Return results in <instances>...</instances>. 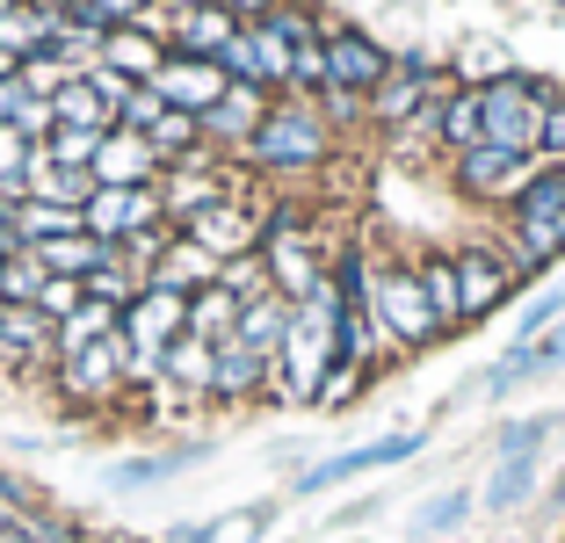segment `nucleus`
I'll use <instances>...</instances> for the list:
<instances>
[{
  "label": "nucleus",
  "instance_id": "obj_1",
  "mask_svg": "<svg viewBox=\"0 0 565 543\" xmlns=\"http://www.w3.org/2000/svg\"><path fill=\"white\" fill-rule=\"evenodd\" d=\"M239 152H247L262 174H312V167L333 152V131H327V116H319L312 102L282 95V102H268L262 131H254Z\"/></svg>",
  "mask_w": 565,
  "mask_h": 543
},
{
  "label": "nucleus",
  "instance_id": "obj_2",
  "mask_svg": "<svg viewBox=\"0 0 565 543\" xmlns=\"http://www.w3.org/2000/svg\"><path fill=\"white\" fill-rule=\"evenodd\" d=\"M558 102L551 81H530V73H508V81H486L479 87V109H486V146L515 152V160H536V131H544V109Z\"/></svg>",
  "mask_w": 565,
  "mask_h": 543
},
{
  "label": "nucleus",
  "instance_id": "obj_3",
  "mask_svg": "<svg viewBox=\"0 0 565 543\" xmlns=\"http://www.w3.org/2000/svg\"><path fill=\"white\" fill-rule=\"evenodd\" d=\"M370 319H377V333L392 348H428V341H443V319H435V305H428V290H420V276L406 262H392V268H370Z\"/></svg>",
  "mask_w": 565,
  "mask_h": 543
},
{
  "label": "nucleus",
  "instance_id": "obj_4",
  "mask_svg": "<svg viewBox=\"0 0 565 543\" xmlns=\"http://www.w3.org/2000/svg\"><path fill=\"white\" fill-rule=\"evenodd\" d=\"M189 333V297L167 290V283H146V290L124 305V348H131V377H160L167 348Z\"/></svg>",
  "mask_w": 565,
  "mask_h": 543
},
{
  "label": "nucleus",
  "instance_id": "obj_5",
  "mask_svg": "<svg viewBox=\"0 0 565 543\" xmlns=\"http://www.w3.org/2000/svg\"><path fill=\"white\" fill-rule=\"evenodd\" d=\"M262 262H268V283H276L290 305H298V297H312L319 283H327V262H319V247H312V232H305L298 211H276V217H268Z\"/></svg>",
  "mask_w": 565,
  "mask_h": 543
},
{
  "label": "nucleus",
  "instance_id": "obj_6",
  "mask_svg": "<svg viewBox=\"0 0 565 543\" xmlns=\"http://www.w3.org/2000/svg\"><path fill=\"white\" fill-rule=\"evenodd\" d=\"M131 384V348H124V327L109 333V341L81 348V355L58 362V392L73 398V406H109V398Z\"/></svg>",
  "mask_w": 565,
  "mask_h": 543
},
{
  "label": "nucleus",
  "instance_id": "obj_7",
  "mask_svg": "<svg viewBox=\"0 0 565 543\" xmlns=\"http://www.w3.org/2000/svg\"><path fill=\"white\" fill-rule=\"evenodd\" d=\"M262 232H268V217L254 211L247 196H217L211 211H196L182 225V239H196L203 254H217V262H239V254H262Z\"/></svg>",
  "mask_w": 565,
  "mask_h": 543
},
{
  "label": "nucleus",
  "instance_id": "obj_8",
  "mask_svg": "<svg viewBox=\"0 0 565 543\" xmlns=\"http://www.w3.org/2000/svg\"><path fill=\"white\" fill-rule=\"evenodd\" d=\"M152 189H160V211H167V217H182V225H189L196 211H211L217 196H233V181H225V167L211 160V146H196L189 160H167Z\"/></svg>",
  "mask_w": 565,
  "mask_h": 543
},
{
  "label": "nucleus",
  "instance_id": "obj_9",
  "mask_svg": "<svg viewBox=\"0 0 565 543\" xmlns=\"http://www.w3.org/2000/svg\"><path fill=\"white\" fill-rule=\"evenodd\" d=\"M81 225L95 232L102 247H124L131 232H152V225H167V211H160V189H95V196H87V211H81Z\"/></svg>",
  "mask_w": 565,
  "mask_h": 543
},
{
  "label": "nucleus",
  "instance_id": "obj_10",
  "mask_svg": "<svg viewBox=\"0 0 565 543\" xmlns=\"http://www.w3.org/2000/svg\"><path fill=\"white\" fill-rule=\"evenodd\" d=\"M152 95L167 102V109H182V116H211L217 102H225V66H211V58H182V51H167L160 58V73H152Z\"/></svg>",
  "mask_w": 565,
  "mask_h": 543
},
{
  "label": "nucleus",
  "instance_id": "obj_11",
  "mask_svg": "<svg viewBox=\"0 0 565 543\" xmlns=\"http://www.w3.org/2000/svg\"><path fill=\"white\" fill-rule=\"evenodd\" d=\"M384 73H392V58H384L377 36L363 30H327V87H341V95H377Z\"/></svg>",
  "mask_w": 565,
  "mask_h": 543
},
{
  "label": "nucleus",
  "instance_id": "obj_12",
  "mask_svg": "<svg viewBox=\"0 0 565 543\" xmlns=\"http://www.w3.org/2000/svg\"><path fill=\"white\" fill-rule=\"evenodd\" d=\"M530 174H536V160H515V152H500V146L457 152V189H465V196H479V203H515Z\"/></svg>",
  "mask_w": 565,
  "mask_h": 543
},
{
  "label": "nucleus",
  "instance_id": "obj_13",
  "mask_svg": "<svg viewBox=\"0 0 565 543\" xmlns=\"http://www.w3.org/2000/svg\"><path fill=\"white\" fill-rule=\"evenodd\" d=\"M0 370H58V348H51V319L36 305H0Z\"/></svg>",
  "mask_w": 565,
  "mask_h": 543
},
{
  "label": "nucleus",
  "instance_id": "obj_14",
  "mask_svg": "<svg viewBox=\"0 0 565 543\" xmlns=\"http://www.w3.org/2000/svg\"><path fill=\"white\" fill-rule=\"evenodd\" d=\"M420 449V435H377V443L363 449H341V457L312 464V471L298 478V493H327V486H341V478H363V471H384V464H406Z\"/></svg>",
  "mask_w": 565,
  "mask_h": 543
},
{
  "label": "nucleus",
  "instance_id": "obj_15",
  "mask_svg": "<svg viewBox=\"0 0 565 543\" xmlns=\"http://www.w3.org/2000/svg\"><path fill=\"white\" fill-rule=\"evenodd\" d=\"M160 167H167V160H160V152H152L138 131H109L87 174H95V189H152V181H160Z\"/></svg>",
  "mask_w": 565,
  "mask_h": 543
},
{
  "label": "nucleus",
  "instance_id": "obj_16",
  "mask_svg": "<svg viewBox=\"0 0 565 543\" xmlns=\"http://www.w3.org/2000/svg\"><path fill=\"white\" fill-rule=\"evenodd\" d=\"M508 290H515V268L500 262V254H486V247L457 254V297H465V319H486Z\"/></svg>",
  "mask_w": 565,
  "mask_h": 543
},
{
  "label": "nucleus",
  "instance_id": "obj_17",
  "mask_svg": "<svg viewBox=\"0 0 565 543\" xmlns=\"http://www.w3.org/2000/svg\"><path fill=\"white\" fill-rule=\"evenodd\" d=\"M262 116H268V95L262 87H225V102H217L211 116H196L203 124V146H247L254 131H262Z\"/></svg>",
  "mask_w": 565,
  "mask_h": 543
},
{
  "label": "nucleus",
  "instance_id": "obj_18",
  "mask_svg": "<svg viewBox=\"0 0 565 543\" xmlns=\"http://www.w3.org/2000/svg\"><path fill=\"white\" fill-rule=\"evenodd\" d=\"M233 36H239V15L225 8V0H217V8H189V15H174V51H182V58H211V66H217Z\"/></svg>",
  "mask_w": 565,
  "mask_h": 543
},
{
  "label": "nucleus",
  "instance_id": "obj_19",
  "mask_svg": "<svg viewBox=\"0 0 565 543\" xmlns=\"http://www.w3.org/2000/svg\"><path fill=\"white\" fill-rule=\"evenodd\" d=\"M428 87H435V73L420 66V58H406V66H392L384 87L370 95V116H377V124H414V116L428 109Z\"/></svg>",
  "mask_w": 565,
  "mask_h": 543
},
{
  "label": "nucleus",
  "instance_id": "obj_20",
  "mask_svg": "<svg viewBox=\"0 0 565 543\" xmlns=\"http://www.w3.org/2000/svg\"><path fill=\"white\" fill-rule=\"evenodd\" d=\"M565 362V327H551V333H536V341H515L508 355L493 362V377H486V392H508V384H522V377H551Z\"/></svg>",
  "mask_w": 565,
  "mask_h": 543
},
{
  "label": "nucleus",
  "instance_id": "obj_21",
  "mask_svg": "<svg viewBox=\"0 0 565 543\" xmlns=\"http://www.w3.org/2000/svg\"><path fill=\"white\" fill-rule=\"evenodd\" d=\"M290 319H298V305H290L282 290H262L254 305H239V333H233V341H247L254 355L276 362V355H282V333H290Z\"/></svg>",
  "mask_w": 565,
  "mask_h": 543
},
{
  "label": "nucleus",
  "instance_id": "obj_22",
  "mask_svg": "<svg viewBox=\"0 0 565 543\" xmlns=\"http://www.w3.org/2000/svg\"><path fill=\"white\" fill-rule=\"evenodd\" d=\"M435 138H443L449 152H471V146H486V109H479V87H457V95H443L435 102Z\"/></svg>",
  "mask_w": 565,
  "mask_h": 543
},
{
  "label": "nucleus",
  "instance_id": "obj_23",
  "mask_svg": "<svg viewBox=\"0 0 565 543\" xmlns=\"http://www.w3.org/2000/svg\"><path fill=\"white\" fill-rule=\"evenodd\" d=\"M51 36H58V15H44V8H30V0L0 8V51H8V58H44Z\"/></svg>",
  "mask_w": 565,
  "mask_h": 543
},
{
  "label": "nucleus",
  "instance_id": "obj_24",
  "mask_svg": "<svg viewBox=\"0 0 565 543\" xmlns=\"http://www.w3.org/2000/svg\"><path fill=\"white\" fill-rule=\"evenodd\" d=\"M160 58H167V44L146 36V30H109V44H102V66L124 73V81H138V87L160 73Z\"/></svg>",
  "mask_w": 565,
  "mask_h": 543
},
{
  "label": "nucleus",
  "instance_id": "obj_25",
  "mask_svg": "<svg viewBox=\"0 0 565 543\" xmlns=\"http://www.w3.org/2000/svg\"><path fill=\"white\" fill-rule=\"evenodd\" d=\"M66 232H87L73 203H44V196L15 203V247H51V239H66Z\"/></svg>",
  "mask_w": 565,
  "mask_h": 543
},
{
  "label": "nucleus",
  "instance_id": "obj_26",
  "mask_svg": "<svg viewBox=\"0 0 565 543\" xmlns=\"http://www.w3.org/2000/svg\"><path fill=\"white\" fill-rule=\"evenodd\" d=\"M217 254H203L196 239H174V247H167V262L152 268V283H167V290H182V297H196V290H211L217 283Z\"/></svg>",
  "mask_w": 565,
  "mask_h": 543
},
{
  "label": "nucleus",
  "instance_id": "obj_27",
  "mask_svg": "<svg viewBox=\"0 0 565 543\" xmlns=\"http://www.w3.org/2000/svg\"><path fill=\"white\" fill-rule=\"evenodd\" d=\"M268 384V355H254L247 341H225L217 348V377H211V398H254Z\"/></svg>",
  "mask_w": 565,
  "mask_h": 543
},
{
  "label": "nucleus",
  "instance_id": "obj_28",
  "mask_svg": "<svg viewBox=\"0 0 565 543\" xmlns=\"http://www.w3.org/2000/svg\"><path fill=\"white\" fill-rule=\"evenodd\" d=\"M189 333H196V341H211V348H225L239 333V297L225 290V283L196 290V297H189Z\"/></svg>",
  "mask_w": 565,
  "mask_h": 543
},
{
  "label": "nucleus",
  "instance_id": "obj_29",
  "mask_svg": "<svg viewBox=\"0 0 565 543\" xmlns=\"http://www.w3.org/2000/svg\"><path fill=\"white\" fill-rule=\"evenodd\" d=\"M51 116H58V124H73V131H117V109L95 95V81H87V73L51 95Z\"/></svg>",
  "mask_w": 565,
  "mask_h": 543
},
{
  "label": "nucleus",
  "instance_id": "obj_30",
  "mask_svg": "<svg viewBox=\"0 0 565 543\" xmlns=\"http://www.w3.org/2000/svg\"><path fill=\"white\" fill-rule=\"evenodd\" d=\"M117 327H124V312H117V305H81L73 319H58V327H51V348H58V362H66V355H81V348L109 341Z\"/></svg>",
  "mask_w": 565,
  "mask_h": 543
},
{
  "label": "nucleus",
  "instance_id": "obj_31",
  "mask_svg": "<svg viewBox=\"0 0 565 543\" xmlns=\"http://www.w3.org/2000/svg\"><path fill=\"white\" fill-rule=\"evenodd\" d=\"M211 377H217V348H211V341L182 333V341L167 348V362H160V384H182V392H211Z\"/></svg>",
  "mask_w": 565,
  "mask_h": 543
},
{
  "label": "nucleus",
  "instance_id": "obj_32",
  "mask_svg": "<svg viewBox=\"0 0 565 543\" xmlns=\"http://www.w3.org/2000/svg\"><path fill=\"white\" fill-rule=\"evenodd\" d=\"M109 254H117V247H102L95 232H66V239H51V247H36V262H44L51 276H73V283H81V276H95V268L109 262Z\"/></svg>",
  "mask_w": 565,
  "mask_h": 543
},
{
  "label": "nucleus",
  "instance_id": "obj_33",
  "mask_svg": "<svg viewBox=\"0 0 565 543\" xmlns=\"http://www.w3.org/2000/svg\"><path fill=\"white\" fill-rule=\"evenodd\" d=\"M536 217H565V160H544L515 196V225H536Z\"/></svg>",
  "mask_w": 565,
  "mask_h": 543
},
{
  "label": "nucleus",
  "instance_id": "obj_34",
  "mask_svg": "<svg viewBox=\"0 0 565 543\" xmlns=\"http://www.w3.org/2000/svg\"><path fill=\"white\" fill-rule=\"evenodd\" d=\"M51 283V268L36 262V247H8L0 254V305H36Z\"/></svg>",
  "mask_w": 565,
  "mask_h": 543
},
{
  "label": "nucleus",
  "instance_id": "obj_35",
  "mask_svg": "<svg viewBox=\"0 0 565 543\" xmlns=\"http://www.w3.org/2000/svg\"><path fill=\"white\" fill-rule=\"evenodd\" d=\"M414 276H420V290H428L435 319H443V327H465V297H457V254H428Z\"/></svg>",
  "mask_w": 565,
  "mask_h": 543
},
{
  "label": "nucleus",
  "instance_id": "obj_36",
  "mask_svg": "<svg viewBox=\"0 0 565 543\" xmlns=\"http://www.w3.org/2000/svg\"><path fill=\"white\" fill-rule=\"evenodd\" d=\"M536 493V457H500L493 464V478H486V508L493 514H508V508H522V500Z\"/></svg>",
  "mask_w": 565,
  "mask_h": 543
},
{
  "label": "nucleus",
  "instance_id": "obj_37",
  "mask_svg": "<svg viewBox=\"0 0 565 543\" xmlns=\"http://www.w3.org/2000/svg\"><path fill=\"white\" fill-rule=\"evenodd\" d=\"M81 290H87V305H117V312H124V305H131V297L146 290V283H138L131 268H124V254H109V262H102L95 276H81Z\"/></svg>",
  "mask_w": 565,
  "mask_h": 543
},
{
  "label": "nucleus",
  "instance_id": "obj_38",
  "mask_svg": "<svg viewBox=\"0 0 565 543\" xmlns=\"http://www.w3.org/2000/svg\"><path fill=\"white\" fill-rule=\"evenodd\" d=\"M102 138L109 131H73V124H58V131L44 138V152H51V167H95Z\"/></svg>",
  "mask_w": 565,
  "mask_h": 543
},
{
  "label": "nucleus",
  "instance_id": "obj_39",
  "mask_svg": "<svg viewBox=\"0 0 565 543\" xmlns=\"http://www.w3.org/2000/svg\"><path fill=\"white\" fill-rule=\"evenodd\" d=\"M551 428H558V413H530V420H508V428H500V457H536Z\"/></svg>",
  "mask_w": 565,
  "mask_h": 543
},
{
  "label": "nucleus",
  "instance_id": "obj_40",
  "mask_svg": "<svg viewBox=\"0 0 565 543\" xmlns=\"http://www.w3.org/2000/svg\"><path fill=\"white\" fill-rule=\"evenodd\" d=\"M465 514H471V493H435L428 508L414 514V529L420 536H449V529H465Z\"/></svg>",
  "mask_w": 565,
  "mask_h": 543
},
{
  "label": "nucleus",
  "instance_id": "obj_41",
  "mask_svg": "<svg viewBox=\"0 0 565 543\" xmlns=\"http://www.w3.org/2000/svg\"><path fill=\"white\" fill-rule=\"evenodd\" d=\"M8 131H22L30 146H44V138L58 131V116H51V102H44V95H30V87H22V102L8 109Z\"/></svg>",
  "mask_w": 565,
  "mask_h": 543
},
{
  "label": "nucleus",
  "instance_id": "obj_42",
  "mask_svg": "<svg viewBox=\"0 0 565 543\" xmlns=\"http://www.w3.org/2000/svg\"><path fill=\"white\" fill-rule=\"evenodd\" d=\"M203 449L189 443V449H167V457H138V464H124L117 471V486H152V478H167V471H182V464H196Z\"/></svg>",
  "mask_w": 565,
  "mask_h": 543
},
{
  "label": "nucleus",
  "instance_id": "obj_43",
  "mask_svg": "<svg viewBox=\"0 0 565 543\" xmlns=\"http://www.w3.org/2000/svg\"><path fill=\"white\" fill-rule=\"evenodd\" d=\"M262 529H268V508H239V514L203 529V543H262Z\"/></svg>",
  "mask_w": 565,
  "mask_h": 543
},
{
  "label": "nucleus",
  "instance_id": "obj_44",
  "mask_svg": "<svg viewBox=\"0 0 565 543\" xmlns=\"http://www.w3.org/2000/svg\"><path fill=\"white\" fill-rule=\"evenodd\" d=\"M81 305H87V290H81L73 276H51V283H44V297H36V312H44L51 327H58V319H73Z\"/></svg>",
  "mask_w": 565,
  "mask_h": 543
},
{
  "label": "nucleus",
  "instance_id": "obj_45",
  "mask_svg": "<svg viewBox=\"0 0 565 543\" xmlns=\"http://www.w3.org/2000/svg\"><path fill=\"white\" fill-rule=\"evenodd\" d=\"M558 319H565V290H544V297L530 305V312L515 319V341H536V333H551Z\"/></svg>",
  "mask_w": 565,
  "mask_h": 543
},
{
  "label": "nucleus",
  "instance_id": "obj_46",
  "mask_svg": "<svg viewBox=\"0 0 565 543\" xmlns=\"http://www.w3.org/2000/svg\"><path fill=\"white\" fill-rule=\"evenodd\" d=\"M15 81L30 87V95H44V102H51V95H58V87L73 81V73H66V66H58V58H51V51H44V58H22V73H15Z\"/></svg>",
  "mask_w": 565,
  "mask_h": 543
},
{
  "label": "nucleus",
  "instance_id": "obj_47",
  "mask_svg": "<svg viewBox=\"0 0 565 543\" xmlns=\"http://www.w3.org/2000/svg\"><path fill=\"white\" fill-rule=\"evenodd\" d=\"M536 152H544V160H565V95L544 109V131H536Z\"/></svg>",
  "mask_w": 565,
  "mask_h": 543
},
{
  "label": "nucleus",
  "instance_id": "obj_48",
  "mask_svg": "<svg viewBox=\"0 0 565 543\" xmlns=\"http://www.w3.org/2000/svg\"><path fill=\"white\" fill-rule=\"evenodd\" d=\"M22 160H30V138L0 124V181H15V174H22Z\"/></svg>",
  "mask_w": 565,
  "mask_h": 543
},
{
  "label": "nucleus",
  "instance_id": "obj_49",
  "mask_svg": "<svg viewBox=\"0 0 565 543\" xmlns=\"http://www.w3.org/2000/svg\"><path fill=\"white\" fill-rule=\"evenodd\" d=\"M225 8H233V15H239V22H262V15H268V8H282V0H225Z\"/></svg>",
  "mask_w": 565,
  "mask_h": 543
},
{
  "label": "nucleus",
  "instance_id": "obj_50",
  "mask_svg": "<svg viewBox=\"0 0 565 543\" xmlns=\"http://www.w3.org/2000/svg\"><path fill=\"white\" fill-rule=\"evenodd\" d=\"M15 247V211H8V203H0V254Z\"/></svg>",
  "mask_w": 565,
  "mask_h": 543
},
{
  "label": "nucleus",
  "instance_id": "obj_51",
  "mask_svg": "<svg viewBox=\"0 0 565 543\" xmlns=\"http://www.w3.org/2000/svg\"><path fill=\"white\" fill-rule=\"evenodd\" d=\"M22 73V58H8V51H0V81H15Z\"/></svg>",
  "mask_w": 565,
  "mask_h": 543
},
{
  "label": "nucleus",
  "instance_id": "obj_52",
  "mask_svg": "<svg viewBox=\"0 0 565 543\" xmlns=\"http://www.w3.org/2000/svg\"><path fill=\"white\" fill-rule=\"evenodd\" d=\"M8 522H15V514H8V508H0V536H8Z\"/></svg>",
  "mask_w": 565,
  "mask_h": 543
}]
</instances>
